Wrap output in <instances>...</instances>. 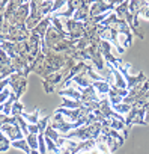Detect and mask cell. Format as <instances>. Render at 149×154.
<instances>
[{
    "mask_svg": "<svg viewBox=\"0 0 149 154\" xmlns=\"http://www.w3.org/2000/svg\"><path fill=\"white\" fill-rule=\"evenodd\" d=\"M2 112H3V106H2V104H0V113H2Z\"/></svg>",
    "mask_w": 149,
    "mask_h": 154,
    "instance_id": "f35d334b",
    "label": "cell"
},
{
    "mask_svg": "<svg viewBox=\"0 0 149 154\" xmlns=\"http://www.w3.org/2000/svg\"><path fill=\"white\" fill-rule=\"evenodd\" d=\"M21 5H23V2H9L8 6H6V11H5V14H3L5 20H6V21H11L12 17L15 15V12L18 11V8H20Z\"/></svg>",
    "mask_w": 149,
    "mask_h": 154,
    "instance_id": "d6986e66",
    "label": "cell"
},
{
    "mask_svg": "<svg viewBox=\"0 0 149 154\" xmlns=\"http://www.w3.org/2000/svg\"><path fill=\"white\" fill-rule=\"evenodd\" d=\"M116 6H118V3H115V2H94L91 5V17H98L103 14L113 12Z\"/></svg>",
    "mask_w": 149,
    "mask_h": 154,
    "instance_id": "7c38bea8",
    "label": "cell"
},
{
    "mask_svg": "<svg viewBox=\"0 0 149 154\" xmlns=\"http://www.w3.org/2000/svg\"><path fill=\"white\" fill-rule=\"evenodd\" d=\"M9 88L11 91L15 94L17 100L20 101L21 95L26 92L27 89V74L24 71H17L9 77Z\"/></svg>",
    "mask_w": 149,
    "mask_h": 154,
    "instance_id": "5b68a950",
    "label": "cell"
},
{
    "mask_svg": "<svg viewBox=\"0 0 149 154\" xmlns=\"http://www.w3.org/2000/svg\"><path fill=\"white\" fill-rule=\"evenodd\" d=\"M0 48H2V50H3V51H5V53H6L9 57H11V59H14V57L17 56V53H15V44H14V42L6 41V42H5L2 47H0Z\"/></svg>",
    "mask_w": 149,
    "mask_h": 154,
    "instance_id": "cb8c5ba5",
    "label": "cell"
},
{
    "mask_svg": "<svg viewBox=\"0 0 149 154\" xmlns=\"http://www.w3.org/2000/svg\"><path fill=\"white\" fill-rule=\"evenodd\" d=\"M30 154H41V152H39L38 149H32V151H30Z\"/></svg>",
    "mask_w": 149,
    "mask_h": 154,
    "instance_id": "74e56055",
    "label": "cell"
},
{
    "mask_svg": "<svg viewBox=\"0 0 149 154\" xmlns=\"http://www.w3.org/2000/svg\"><path fill=\"white\" fill-rule=\"evenodd\" d=\"M100 101H101V98L97 94V91H95L94 86H89V88L82 89V103L85 106H88L91 103H100Z\"/></svg>",
    "mask_w": 149,
    "mask_h": 154,
    "instance_id": "9a60e30c",
    "label": "cell"
},
{
    "mask_svg": "<svg viewBox=\"0 0 149 154\" xmlns=\"http://www.w3.org/2000/svg\"><path fill=\"white\" fill-rule=\"evenodd\" d=\"M11 92H12V91H11V88H6L5 91H2V92H0V104H2V106H3V104H5L8 100H9V97H11Z\"/></svg>",
    "mask_w": 149,
    "mask_h": 154,
    "instance_id": "f546056e",
    "label": "cell"
},
{
    "mask_svg": "<svg viewBox=\"0 0 149 154\" xmlns=\"http://www.w3.org/2000/svg\"><path fill=\"white\" fill-rule=\"evenodd\" d=\"M82 5V2H66L56 14H53L51 17L54 18H60V20H71L76 14V11L79 9V6Z\"/></svg>",
    "mask_w": 149,
    "mask_h": 154,
    "instance_id": "30bf717a",
    "label": "cell"
},
{
    "mask_svg": "<svg viewBox=\"0 0 149 154\" xmlns=\"http://www.w3.org/2000/svg\"><path fill=\"white\" fill-rule=\"evenodd\" d=\"M39 115H41V109H35L32 113H27V112H23V113H21V116H23L29 124H38V121L41 119Z\"/></svg>",
    "mask_w": 149,
    "mask_h": 154,
    "instance_id": "44dd1931",
    "label": "cell"
},
{
    "mask_svg": "<svg viewBox=\"0 0 149 154\" xmlns=\"http://www.w3.org/2000/svg\"><path fill=\"white\" fill-rule=\"evenodd\" d=\"M62 39H65L53 26H50L48 27V30H47V33H45V38H44V41L41 42V45H45L47 48H50V50H53Z\"/></svg>",
    "mask_w": 149,
    "mask_h": 154,
    "instance_id": "4fadbf2b",
    "label": "cell"
},
{
    "mask_svg": "<svg viewBox=\"0 0 149 154\" xmlns=\"http://www.w3.org/2000/svg\"><path fill=\"white\" fill-rule=\"evenodd\" d=\"M54 2H30V15L26 21V27L33 30L45 17L51 15Z\"/></svg>",
    "mask_w": 149,
    "mask_h": 154,
    "instance_id": "7a4b0ae2",
    "label": "cell"
},
{
    "mask_svg": "<svg viewBox=\"0 0 149 154\" xmlns=\"http://www.w3.org/2000/svg\"><path fill=\"white\" fill-rule=\"evenodd\" d=\"M26 140H27V143H29V146H30V149H38V146H39V140H38V134H27L26 136Z\"/></svg>",
    "mask_w": 149,
    "mask_h": 154,
    "instance_id": "4316f807",
    "label": "cell"
},
{
    "mask_svg": "<svg viewBox=\"0 0 149 154\" xmlns=\"http://www.w3.org/2000/svg\"><path fill=\"white\" fill-rule=\"evenodd\" d=\"M14 121H15L14 116H8V115H5V113H0V128H2L5 124H8V122H14Z\"/></svg>",
    "mask_w": 149,
    "mask_h": 154,
    "instance_id": "1f68e13d",
    "label": "cell"
},
{
    "mask_svg": "<svg viewBox=\"0 0 149 154\" xmlns=\"http://www.w3.org/2000/svg\"><path fill=\"white\" fill-rule=\"evenodd\" d=\"M80 154H101L97 148H94V149H88V151H83V152H80Z\"/></svg>",
    "mask_w": 149,
    "mask_h": 154,
    "instance_id": "d590c367",
    "label": "cell"
},
{
    "mask_svg": "<svg viewBox=\"0 0 149 154\" xmlns=\"http://www.w3.org/2000/svg\"><path fill=\"white\" fill-rule=\"evenodd\" d=\"M92 86L95 88V91H97V94L100 95V98H101V100H103V98H107V95H109V92H110V89H112V86H110L106 80L94 82V83H92Z\"/></svg>",
    "mask_w": 149,
    "mask_h": 154,
    "instance_id": "e0dca14e",
    "label": "cell"
},
{
    "mask_svg": "<svg viewBox=\"0 0 149 154\" xmlns=\"http://www.w3.org/2000/svg\"><path fill=\"white\" fill-rule=\"evenodd\" d=\"M0 14H2V12H0Z\"/></svg>",
    "mask_w": 149,
    "mask_h": 154,
    "instance_id": "ab89813d",
    "label": "cell"
},
{
    "mask_svg": "<svg viewBox=\"0 0 149 154\" xmlns=\"http://www.w3.org/2000/svg\"><path fill=\"white\" fill-rule=\"evenodd\" d=\"M112 109H113L116 113H119V115H122V116H124V115L127 116V115H128V112L133 109V106H130V104H125V103H119V104L113 106Z\"/></svg>",
    "mask_w": 149,
    "mask_h": 154,
    "instance_id": "d4e9b609",
    "label": "cell"
},
{
    "mask_svg": "<svg viewBox=\"0 0 149 154\" xmlns=\"http://www.w3.org/2000/svg\"><path fill=\"white\" fill-rule=\"evenodd\" d=\"M125 125H127V128H130L131 125H146V122H145V109L133 106V109L125 116Z\"/></svg>",
    "mask_w": 149,
    "mask_h": 154,
    "instance_id": "ba28073f",
    "label": "cell"
},
{
    "mask_svg": "<svg viewBox=\"0 0 149 154\" xmlns=\"http://www.w3.org/2000/svg\"><path fill=\"white\" fill-rule=\"evenodd\" d=\"M145 122L146 125H149V104L145 107Z\"/></svg>",
    "mask_w": 149,
    "mask_h": 154,
    "instance_id": "e575fe53",
    "label": "cell"
},
{
    "mask_svg": "<svg viewBox=\"0 0 149 154\" xmlns=\"http://www.w3.org/2000/svg\"><path fill=\"white\" fill-rule=\"evenodd\" d=\"M59 95H60V97L71 98V100H76V101H82V92L77 91L74 86H69V88H66V89H60V91H59Z\"/></svg>",
    "mask_w": 149,
    "mask_h": 154,
    "instance_id": "ac0fdd59",
    "label": "cell"
},
{
    "mask_svg": "<svg viewBox=\"0 0 149 154\" xmlns=\"http://www.w3.org/2000/svg\"><path fill=\"white\" fill-rule=\"evenodd\" d=\"M0 131H2L11 142H14V140H20V139H24L26 136L23 134V131H21V128L18 127V124L14 121V122H8V124H5L2 128H0Z\"/></svg>",
    "mask_w": 149,
    "mask_h": 154,
    "instance_id": "8fae6325",
    "label": "cell"
},
{
    "mask_svg": "<svg viewBox=\"0 0 149 154\" xmlns=\"http://www.w3.org/2000/svg\"><path fill=\"white\" fill-rule=\"evenodd\" d=\"M8 86H9V79H5V80H2V82H0V92H2V91H5Z\"/></svg>",
    "mask_w": 149,
    "mask_h": 154,
    "instance_id": "836d02e7",
    "label": "cell"
},
{
    "mask_svg": "<svg viewBox=\"0 0 149 154\" xmlns=\"http://www.w3.org/2000/svg\"><path fill=\"white\" fill-rule=\"evenodd\" d=\"M107 65H109V63H107ZM109 66H110V69H112L113 79H115V86L122 88V89H127V82H125V79H124V75L119 72V69H116V68L112 66V65H109Z\"/></svg>",
    "mask_w": 149,
    "mask_h": 154,
    "instance_id": "ffe728a7",
    "label": "cell"
},
{
    "mask_svg": "<svg viewBox=\"0 0 149 154\" xmlns=\"http://www.w3.org/2000/svg\"><path fill=\"white\" fill-rule=\"evenodd\" d=\"M54 112L57 113H62L68 122H79L80 119L86 118L89 113H92V110L89 107H82V109H62V107H57Z\"/></svg>",
    "mask_w": 149,
    "mask_h": 154,
    "instance_id": "52a82bcc",
    "label": "cell"
},
{
    "mask_svg": "<svg viewBox=\"0 0 149 154\" xmlns=\"http://www.w3.org/2000/svg\"><path fill=\"white\" fill-rule=\"evenodd\" d=\"M97 149L101 152V154H113L110 149H109V146L106 145V143H103V142H100V140H97Z\"/></svg>",
    "mask_w": 149,
    "mask_h": 154,
    "instance_id": "4dcf8cb0",
    "label": "cell"
},
{
    "mask_svg": "<svg viewBox=\"0 0 149 154\" xmlns=\"http://www.w3.org/2000/svg\"><path fill=\"white\" fill-rule=\"evenodd\" d=\"M5 42H6V38H5V35H2V33H0V47H2Z\"/></svg>",
    "mask_w": 149,
    "mask_h": 154,
    "instance_id": "8d00e7d4",
    "label": "cell"
},
{
    "mask_svg": "<svg viewBox=\"0 0 149 154\" xmlns=\"http://www.w3.org/2000/svg\"><path fill=\"white\" fill-rule=\"evenodd\" d=\"M11 140L2 133V131H0V152H6L9 148H11Z\"/></svg>",
    "mask_w": 149,
    "mask_h": 154,
    "instance_id": "484cf974",
    "label": "cell"
},
{
    "mask_svg": "<svg viewBox=\"0 0 149 154\" xmlns=\"http://www.w3.org/2000/svg\"><path fill=\"white\" fill-rule=\"evenodd\" d=\"M29 15H30V2H23V5L18 8V11L9 21V24L11 26H26Z\"/></svg>",
    "mask_w": 149,
    "mask_h": 154,
    "instance_id": "9c48e42d",
    "label": "cell"
},
{
    "mask_svg": "<svg viewBox=\"0 0 149 154\" xmlns=\"http://www.w3.org/2000/svg\"><path fill=\"white\" fill-rule=\"evenodd\" d=\"M91 5H92L91 2H82V5H80L79 9L76 11V14H74L72 20L85 23V21L91 17Z\"/></svg>",
    "mask_w": 149,
    "mask_h": 154,
    "instance_id": "2e32d148",
    "label": "cell"
},
{
    "mask_svg": "<svg viewBox=\"0 0 149 154\" xmlns=\"http://www.w3.org/2000/svg\"><path fill=\"white\" fill-rule=\"evenodd\" d=\"M11 146L12 148H15V149H21L23 152H26V154H30V146H29V143H27V140H26V137L24 139H20V140H14L12 143H11Z\"/></svg>",
    "mask_w": 149,
    "mask_h": 154,
    "instance_id": "603a6c76",
    "label": "cell"
},
{
    "mask_svg": "<svg viewBox=\"0 0 149 154\" xmlns=\"http://www.w3.org/2000/svg\"><path fill=\"white\" fill-rule=\"evenodd\" d=\"M23 112H24V106H23L20 101H15V103H14V106H12L11 116H20Z\"/></svg>",
    "mask_w": 149,
    "mask_h": 154,
    "instance_id": "83f0119b",
    "label": "cell"
},
{
    "mask_svg": "<svg viewBox=\"0 0 149 154\" xmlns=\"http://www.w3.org/2000/svg\"><path fill=\"white\" fill-rule=\"evenodd\" d=\"M127 95H128V89H122V88H118V86H112V89H110L107 98H109V101H110V106L113 107V106L122 103Z\"/></svg>",
    "mask_w": 149,
    "mask_h": 154,
    "instance_id": "5bb4252c",
    "label": "cell"
},
{
    "mask_svg": "<svg viewBox=\"0 0 149 154\" xmlns=\"http://www.w3.org/2000/svg\"><path fill=\"white\" fill-rule=\"evenodd\" d=\"M29 133H30V134H39V127H38V124H29Z\"/></svg>",
    "mask_w": 149,
    "mask_h": 154,
    "instance_id": "d6a6232c",
    "label": "cell"
},
{
    "mask_svg": "<svg viewBox=\"0 0 149 154\" xmlns=\"http://www.w3.org/2000/svg\"><path fill=\"white\" fill-rule=\"evenodd\" d=\"M103 131V125L101 122H92L83 127H79L76 130L69 131L68 134H62V137L65 139H72V140H79V142H85V140H97L100 137Z\"/></svg>",
    "mask_w": 149,
    "mask_h": 154,
    "instance_id": "3957f363",
    "label": "cell"
},
{
    "mask_svg": "<svg viewBox=\"0 0 149 154\" xmlns=\"http://www.w3.org/2000/svg\"><path fill=\"white\" fill-rule=\"evenodd\" d=\"M97 140L106 143L109 146V149L112 152H115L119 146H122V143L125 142V137L118 130H113V128H109V127H103V131H101V134H100V137Z\"/></svg>",
    "mask_w": 149,
    "mask_h": 154,
    "instance_id": "277c9868",
    "label": "cell"
},
{
    "mask_svg": "<svg viewBox=\"0 0 149 154\" xmlns=\"http://www.w3.org/2000/svg\"><path fill=\"white\" fill-rule=\"evenodd\" d=\"M62 24L65 26L66 32L69 33V39L72 41H80L85 33H86V29H85V23L82 21H76V20H62Z\"/></svg>",
    "mask_w": 149,
    "mask_h": 154,
    "instance_id": "8992f818",
    "label": "cell"
},
{
    "mask_svg": "<svg viewBox=\"0 0 149 154\" xmlns=\"http://www.w3.org/2000/svg\"><path fill=\"white\" fill-rule=\"evenodd\" d=\"M9 63H11V57H9L2 48H0V69L5 68V66H8Z\"/></svg>",
    "mask_w": 149,
    "mask_h": 154,
    "instance_id": "f1b7e54d",
    "label": "cell"
},
{
    "mask_svg": "<svg viewBox=\"0 0 149 154\" xmlns=\"http://www.w3.org/2000/svg\"><path fill=\"white\" fill-rule=\"evenodd\" d=\"M41 51L45 53L44 71H42V74L39 75V77H42V80L47 79V77H50L51 74L60 71V69L66 65V62L69 60V57H71V56H68V54H65V53H56L54 50L47 48L45 45H41Z\"/></svg>",
    "mask_w": 149,
    "mask_h": 154,
    "instance_id": "6da1fadb",
    "label": "cell"
},
{
    "mask_svg": "<svg viewBox=\"0 0 149 154\" xmlns=\"http://www.w3.org/2000/svg\"><path fill=\"white\" fill-rule=\"evenodd\" d=\"M62 109H82L85 107V104L82 101H76V100H71V98H65L63 97V101H62Z\"/></svg>",
    "mask_w": 149,
    "mask_h": 154,
    "instance_id": "7402d4cb",
    "label": "cell"
}]
</instances>
